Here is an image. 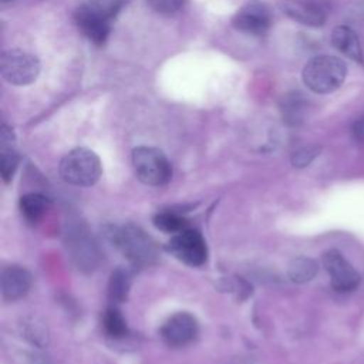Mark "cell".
Masks as SVG:
<instances>
[{
    "label": "cell",
    "instance_id": "6da1fadb",
    "mask_svg": "<svg viewBox=\"0 0 364 364\" xmlns=\"http://www.w3.org/2000/svg\"><path fill=\"white\" fill-rule=\"evenodd\" d=\"M109 242L134 264L146 266L156 260L158 246L139 226H108L105 232Z\"/></svg>",
    "mask_w": 364,
    "mask_h": 364
},
{
    "label": "cell",
    "instance_id": "7a4b0ae2",
    "mask_svg": "<svg viewBox=\"0 0 364 364\" xmlns=\"http://www.w3.org/2000/svg\"><path fill=\"white\" fill-rule=\"evenodd\" d=\"M346 75V63L328 54L310 58L301 71L304 85L316 94H330L336 91L344 82Z\"/></svg>",
    "mask_w": 364,
    "mask_h": 364
},
{
    "label": "cell",
    "instance_id": "3957f363",
    "mask_svg": "<svg viewBox=\"0 0 364 364\" xmlns=\"http://www.w3.org/2000/svg\"><path fill=\"white\" fill-rule=\"evenodd\" d=\"M102 173L98 155L87 148H74L60 162L61 178L75 186H91Z\"/></svg>",
    "mask_w": 364,
    "mask_h": 364
},
{
    "label": "cell",
    "instance_id": "277c9868",
    "mask_svg": "<svg viewBox=\"0 0 364 364\" xmlns=\"http://www.w3.org/2000/svg\"><path fill=\"white\" fill-rule=\"evenodd\" d=\"M132 165L136 178L151 186L165 185L172 176V166L165 154L152 146H138L132 151Z\"/></svg>",
    "mask_w": 364,
    "mask_h": 364
},
{
    "label": "cell",
    "instance_id": "5b68a950",
    "mask_svg": "<svg viewBox=\"0 0 364 364\" xmlns=\"http://www.w3.org/2000/svg\"><path fill=\"white\" fill-rule=\"evenodd\" d=\"M0 73L13 85H30L40 74V61L36 55L23 50H7L0 58Z\"/></svg>",
    "mask_w": 364,
    "mask_h": 364
},
{
    "label": "cell",
    "instance_id": "8992f818",
    "mask_svg": "<svg viewBox=\"0 0 364 364\" xmlns=\"http://www.w3.org/2000/svg\"><path fill=\"white\" fill-rule=\"evenodd\" d=\"M176 259L189 266H202L208 259V246L202 233L196 229L186 228L175 233L166 245Z\"/></svg>",
    "mask_w": 364,
    "mask_h": 364
},
{
    "label": "cell",
    "instance_id": "52a82bcc",
    "mask_svg": "<svg viewBox=\"0 0 364 364\" xmlns=\"http://www.w3.org/2000/svg\"><path fill=\"white\" fill-rule=\"evenodd\" d=\"M323 264L330 276L331 287L336 291H350L358 286L360 274L338 250H327L323 255Z\"/></svg>",
    "mask_w": 364,
    "mask_h": 364
},
{
    "label": "cell",
    "instance_id": "ba28073f",
    "mask_svg": "<svg viewBox=\"0 0 364 364\" xmlns=\"http://www.w3.org/2000/svg\"><path fill=\"white\" fill-rule=\"evenodd\" d=\"M232 24L242 33L263 36L272 24V14L264 4L259 1H249L236 11L232 18Z\"/></svg>",
    "mask_w": 364,
    "mask_h": 364
},
{
    "label": "cell",
    "instance_id": "9c48e42d",
    "mask_svg": "<svg viewBox=\"0 0 364 364\" xmlns=\"http://www.w3.org/2000/svg\"><path fill=\"white\" fill-rule=\"evenodd\" d=\"M159 334L168 346L182 347L196 337L198 321L192 314L186 311L175 313L164 323Z\"/></svg>",
    "mask_w": 364,
    "mask_h": 364
},
{
    "label": "cell",
    "instance_id": "30bf717a",
    "mask_svg": "<svg viewBox=\"0 0 364 364\" xmlns=\"http://www.w3.org/2000/svg\"><path fill=\"white\" fill-rule=\"evenodd\" d=\"M282 9L290 18L309 27H320L326 23V11L313 0H284Z\"/></svg>",
    "mask_w": 364,
    "mask_h": 364
},
{
    "label": "cell",
    "instance_id": "8fae6325",
    "mask_svg": "<svg viewBox=\"0 0 364 364\" xmlns=\"http://www.w3.org/2000/svg\"><path fill=\"white\" fill-rule=\"evenodd\" d=\"M31 273L21 266H9L1 272V294L4 300L14 301L27 294L31 287Z\"/></svg>",
    "mask_w": 364,
    "mask_h": 364
},
{
    "label": "cell",
    "instance_id": "7c38bea8",
    "mask_svg": "<svg viewBox=\"0 0 364 364\" xmlns=\"http://www.w3.org/2000/svg\"><path fill=\"white\" fill-rule=\"evenodd\" d=\"M87 232H84L81 228L74 229L73 233H70L68 240H67V246L71 252V257L73 260L77 263V266L80 269H92L97 264V259H98V252H97V246L92 242V239H90V236L85 235Z\"/></svg>",
    "mask_w": 364,
    "mask_h": 364
},
{
    "label": "cell",
    "instance_id": "4fadbf2b",
    "mask_svg": "<svg viewBox=\"0 0 364 364\" xmlns=\"http://www.w3.org/2000/svg\"><path fill=\"white\" fill-rule=\"evenodd\" d=\"M74 20L78 26L80 31L94 44L102 46L111 31V21L105 20L100 16H95L92 13H88L82 9H75L74 11Z\"/></svg>",
    "mask_w": 364,
    "mask_h": 364
},
{
    "label": "cell",
    "instance_id": "5bb4252c",
    "mask_svg": "<svg viewBox=\"0 0 364 364\" xmlns=\"http://www.w3.org/2000/svg\"><path fill=\"white\" fill-rule=\"evenodd\" d=\"M331 44L355 63H363V47L357 33L348 26H337L331 31Z\"/></svg>",
    "mask_w": 364,
    "mask_h": 364
},
{
    "label": "cell",
    "instance_id": "9a60e30c",
    "mask_svg": "<svg viewBox=\"0 0 364 364\" xmlns=\"http://www.w3.org/2000/svg\"><path fill=\"white\" fill-rule=\"evenodd\" d=\"M48 205H50L48 199L41 193L31 192L20 198V210L26 218V220L31 223H36L43 218Z\"/></svg>",
    "mask_w": 364,
    "mask_h": 364
},
{
    "label": "cell",
    "instance_id": "2e32d148",
    "mask_svg": "<svg viewBox=\"0 0 364 364\" xmlns=\"http://www.w3.org/2000/svg\"><path fill=\"white\" fill-rule=\"evenodd\" d=\"M131 289V276L129 273L122 269L117 267L109 277L108 282V297L114 303H122L128 299Z\"/></svg>",
    "mask_w": 364,
    "mask_h": 364
},
{
    "label": "cell",
    "instance_id": "e0dca14e",
    "mask_svg": "<svg viewBox=\"0 0 364 364\" xmlns=\"http://www.w3.org/2000/svg\"><path fill=\"white\" fill-rule=\"evenodd\" d=\"M124 4L125 0H80L77 7L111 21L121 11Z\"/></svg>",
    "mask_w": 364,
    "mask_h": 364
},
{
    "label": "cell",
    "instance_id": "ac0fdd59",
    "mask_svg": "<svg viewBox=\"0 0 364 364\" xmlns=\"http://www.w3.org/2000/svg\"><path fill=\"white\" fill-rule=\"evenodd\" d=\"M317 263L306 256L294 257L287 267V274L294 283H307L317 274Z\"/></svg>",
    "mask_w": 364,
    "mask_h": 364
},
{
    "label": "cell",
    "instance_id": "d6986e66",
    "mask_svg": "<svg viewBox=\"0 0 364 364\" xmlns=\"http://www.w3.org/2000/svg\"><path fill=\"white\" fill-rule=\"evenodd\" d=\"M282 107L284 119L291 125L300 124L307 114V100L299 92L289 94L284 98Z\"/></svg>",
    "mask_w": 364,
    "mask_h": 364
},
{
    "label": "cell",
    "instance_id": "ffe728a7",
    "mask_svg": "<svg viewBox=\"0 0 364 364\" xmlns=\"http://www.w3.org/2000/svg\"><path fill=\"white\" fill-rule=\"evenodd\" d=\"M104 331L112 338H122L128 334V326L122 313L115 307H108L102 314Z\"/></svg>",
    "mask_w": 364,
    "mask_h": 364
},
{
    "label": "cell",
    "instance_id": "44dd1931",
    "mask_svg": "<svg viewBox=\"0 0 364 364\" xmlns=\"http://www.w3.org/2000/svg\"><path fill=\"white\" fill-rule=\"evenodd\" d=\"M154 225L156 229L162 230V232H166V233H178L188 226V220L181 216L179 213L176 212H158L155 216H154Z\"/></svg>",
    "mask_w": 364,
    "mask_h": 364
},
{
    "label": "cell",
    "instance_id": "7402d4cb",
    "mask_svg": "<svg viewBox=\"0 0 364 364\" xmlns=\"http://www.w3.org/2000/svg\"><path fill=\"white\" fill-rule=\"evenodd\" d=\"M18 161L20 156L16 152L14 146L13 148H0V172H1V178L4 182H9L17 166H18Z\"/></svg>",
    "mask_w": 364,
    "mask_h": 364
},
{
    "label": "cell",
    "instance_id": "603a6c76",
    "mask_svg": "<svg viewBox=\"0 0 364 364\" xmlns=\"http://www.w3.org/2000/svg\"><path fill=\"white\" fill-rule=\"evenodd\" d=\"M318 154H320V146H317V145L303 146V148L297 149V151L291 155V164H293L296 168H304V166H307Z\"/></svg>",
    "mask_w": 364,
    "mask_h": 364
},
{
    "label": "cell",
    "instance_id": "cb8c5ba5",
    "mask_svg": "<svg viewBox=\"0 0 364 364\" xmlns=\"http://www.w3.org/2000/svg\"><path fill=\"white\" fill-rule=\"evenodd\" d=\"M146 3L159 14H173L185 6L186 0H146Z\"/></svg>",
    "mask_w": 364,
    "mask_h": 364
},
{
    "label": "cell",
    "instance_id": "d4e9b609",
    "mask_svg": "<svg viewBox=\"0 0 364 364\" xmlns=\"http://www.w3.org/2000/svg\"><path fill=\"white\" fill-rule=\"evenodd\" d=\"M24 327H27L24 334L31 340V343L37 346H44L47 343V330L41 323L30 321V323H26Z\"/></svg>",
    "mask_w": 364,
    "mask_h": 364
},
{
    "label": "cell",
    "instance_id": "484cf974",
    "mask_svg": "<svg viewBox=\"0 0 364 364\" xmlns=\"http://www.w3.org/2000/svg\"><path fill=\"white\" fill-rule=\"evenodd\" d=\"M13 146H14V132L7 124H3L0 128V148H13Z\"/></svg>",
    "mask_w": 364,
    "mask_h": 364
},
{
    "label": "cell",
    "instance_id": "4316f807",
    "mask_svg": "<svg viewBox=\"0 0 364 364\" xmlns=\"http://www.w3.org/2000/svg\"><path fill=\"white\" fill-rule=\"evenodd\" d=\"M351 134L357 142L364 144V115L354 121L351 127Z\"/></svg>",
    "mask_w": 364,
    "mask_h": 364
},
{
    "label": "cell",
    "instance_id": "83f0119b",
    "mask_svg": "<svg viewBox=\"0 0 364 364\" xmlns=\"http://www.w3.org/2000/svg\"><path fill=\"white\" fill-rule=\"evenodd\" d=\"M30 364H48V361L41 355H31Z\"/></svg>",
    "mask_w": 364,
    "mask_h": 364
},
{
    "label": "cell",
    "instance_id": "f1b7e54d",
    "mask_svg": "<svg viewBox=\"0 0 364 364\" xmlns=\"http://www.w3.org/2000/svg\"><path fill=\"white\" fill-rule=\"evenodd\" d=\"M1 1H11V0H1Z\"/></svg>",
    "mask_w": 364,
    "mask_h": 364
}]
</instances>
